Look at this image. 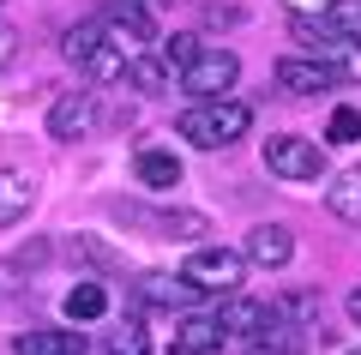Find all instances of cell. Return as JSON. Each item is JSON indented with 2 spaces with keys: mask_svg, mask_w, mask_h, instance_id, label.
Segmentation results:
<instances>
[{
  "mask_svg": "<svg viewBox=\"0 0 361 355\" xmlns=\"http://www.w3.org/2000/svg\"><path fill=\"white\" fill-rule=\"evenodd\" d=\"M13 61H18V30H13V25H0V73H6Z\"/></svg>",
  "mask_w": 361,
  "mask_h": 355,
  "instance_id": "cell-31",
  "label": "cell"
},
{
  "mask_svg": "<svg viewBox=\"0 0 361 355\" xmlns=\"http://www.w3.org/2000/svg\"><path fill=\"white\" fill-rule=\"evenodd\" d=\"M103 42L121 54V61H139V54H151L157 30H151V13H133V18H103Z\"/></svg>",
  "mask_w": 361,
  "mask_h": 355,
  "instance_id": "cell-9",
  "label": "cell"
},
{
  "mask_svg": "<svg viewBox=\"0 0 361 355\" xmlns=\"http://www.w3.org/2000/svg\"><path fill=\"white\" fill-rule=\"evenodd\" d=\"M265 169L277 181L307 187V181H325V151H319V139H301V133H271L265 139Z\"/></svg>",
  "mask_w": 361,
  "mask_h": 355,
  "instance_id": "cell-3",
  "label": "cell"
},
{
  "mask_svg": "<svg viewBox=\"0 0 361 355\" xmlns=\"http://www.w3.org/2000/svg\"><path fill=\"white\" fill-rule=\"evenodd\" d=\"M283 6L295 18H325V13H331V0H283Z\"/></svg>",
  "mask_w": 361,
  "mask_h": 355,
  "instance_id": "cell-30",
  "label": "cell"
},
{
  "mask_svg": "<svg viewBox=\"0 0 361 355\" xmlns=\"http://www.w3.org/2000/svg\"><path fill=\"white\" fill-rule=\"evenodd\" d=\"M139 301L145 307H187L193 289L180 283V271H145V277H139Z\"/></svg>",
  "mask_w": 361,
  "mask_h": 355,
  "instance_id": "cell-14",
  "label": "cell"
},
{
  "mask_svg": "<svg viewBox=\"0 0 361 355\" xmlns=\"http://www.w3.org/2000/svg\"><path fill=\"white\" fill-rule=\"evenodd\" d=\"M13 355H85V337L61 331V325H37V331H18L13 337Z\"/></svg>",
  "mask_w": 361,
  "mask_h": 355,
  "instance_id": "cell-13",
  "label": "cell"
},
{
  "mask_svg": "<svg viewBox=\"0 0 361 355\" xmlns=\"http://www.w3.org/2000/svg\"><path fill=\"white\" fill-rule=\"evenodd\" d=\"M325 139H331V145H361V109L337 102V109H331V121H325Z\"/></svg>",
  "mask_w": 361,
  "mask_h": 355,
  "instance_id": "cell-24",
  "label": "cell"
},
{
  "mask_svg": "<svg viewBox=\"0 0 361 355\" xmlns=\"http://www.w3.org/2000/svg\"><path fill=\"white\" fill-rule=\"evenodd\" d=\"M127 223H151V229H163V241H205L211 235V217L205 211H157V217H145L139 205H115Z\"/></svg>",
  "mask_w": 361,
  "mask_h": 355,
  "instance_id": "cell-7",
  "label": "cell"
},
{
  "mask_svg": "<svg viewBox=\"0 0 361 355\" xmlns=\"http://www.w3.org/2000/svg\"><path fill=\"white\" fill-rule=\"evenodd\" d=\"M85 73L97 78V85H115V78H127V61H121V54L109 49V42H97V54L85 61Z\"/></svg>",
  "mask_w": 361,
  "mask_h": 355,
  "instance_id": "cell-26",
  "label": "cell"
},
{
  "mask_svg": "<svg viewBox=\"0 0 361 355\" xmlns=\"http://www.w3.org/2000/svg\"><path fill=\"white\" fill-rule=\"evenodd\" d=\"M313 313H319V295L313 289H289L283 301H277V319H289V325H301V331H307Z\"/></svg>",
  "mask_w": 361,
  "mask_h": 355,
  "instance_id": "cell-25",
  "label": "cell"
},
{
  "mask_svg": "<svg viewBox=\"0 0 361 355\" xmlns=\"http://www.w3.org/2000/svg\"><path fill=\"white\" fill-rule=\"evenodd\" d=\"M289 37L307 49V61H325V54L337 61V49H343V42L331 37V25H325V18H295V25H289Z\"/></svg>",
  "mask_w": 361,
  "mask_h": 355,
  "instance_id": "cell-16",
  "label": "cell"
},
{
  "mask_svg": "<svg viewBox=\"0 0 361 355\" xmlns=\"http://www.w3.org/2000/svg\"><path fill=\"white\" fill-rule=\"evenodd\" d=\"M97 42H103V18H85V25H73V30L61 37V54H66V61H78V66H85L90 54H97Z\"/></svg>",
  "mask_w": 361,
  "mask_h": 355,
  "instance_id": "cell-21",
  "label": "cell"
},
{
  "mask_svg": "<svg viewBox=\"0 0 361 355\" xmlns=\"http://www.w3.org/2000/svg\"><path fill=\"white\" fill-rule=\"evenodd\" d=\"M271 319H277V307L247 301V295H229V301L217 307V331H223V337H241V343H247V337H259Z\"/></svg>",
  "mask_w": 361,
  "mask_h": 355,
  "instance_id": "cell-10",
  "label": "cell"
},
{
  "mask_svg": "<svg viewBox=\"0 0 361 355\" xmlns=\"http://www.w3.org/2000/svg\"><path fill=\"white\" fill-rule=\"evenodd\" d=\"M337 42H361V0H331V13H325Z\"/></svg>",
  "mask_w": 361,
  "mask_h": 355,
  "instance_id": "cell-22",
  "label": "cell"
},
{
  "mask_svg": "<svg viewBox=\"0 0 361 355\" xmlns=\"http://www.w3.org/2000/svg\"><path fill=\"white\" fill-rule=\"evenodd\" d=\"M37 211V175L30 169H0V229L25 223Z\"/></svg>",
  "mask_w": 361,
  "mask_h": 355,
  "instance_id": "cell-11",
  "label": "cell"
},
{
  "mask_svg": "<svg viewBox=\"0 0 361 355\" xmlns=\"http://www.w3.org/2000/svg\"><path fill=\"white\" fill-rule=\"evenodd\" d=\"M175 349H187V355H211V349H223V331H217V319H180V331H175Z\"/></svg>",
  "mask_w": 361,
  "mask_h": 355,
  "instance_id": "cell-17",
  "label": "cell"
},
{
  "mask_svg": "<svg viewBox=\"0 0 361 355\" xmlns=\"http://www.w3.org/2000/svg\"><path fill=\"white\" fill-rule=\"evenodd\" d=\"M133 175H139V187L169 193V187H180V157L163 151V145H145V151L133 157Z\"/></svg>",
  "mask_w": 361,
  "mask_h": 355,
  "instance_id": "cell-12",
  "label": "cell"
},
{
  "mask_svg": "<svg viewBox=\"0 0 361 355\" xmlns=\"http://www.w3.org/2000/svg\"><path fill=\"white\" fill-rule=\"evenodd\" d=\"M157 6H187V0H157Z\"/></svg>",
  "mask_w": 361,
  "mask_h": 355,
  "instance_id": "cell-34",
  "label": "cell"
},
{
  "mask_svg": "<svg viewBox=\"0 0 361 355\" xmlns=\"http://www.w3.org/2000/svg\"><path fill=\"white\" fill-rule=\"evenodd\" d=\"M247 127H253V109H247L241 97L193 102V109H180V121H175V133L187 145H199V151H223V145L247 139Z\"/></svg>",
  "mask_w": 361,
  "mask_h": 355,
  "instance_id": "cell-1",
  "label": "cell"
},
{
  "mask_svg": "<svg viewBox=\"0 0 361 355\" xmlns=\"http://www.w3.org/2000/svg\"><path fill=\"white\" fill-rule=\"evenodd\" d=\"M241 277H247V259L229 253V247H193L187 265H180V283L193 295H241Z\"/></svg>",
  "mask_w": 361,
  "mask_h": 355,
  "instance_id": "cell-2",
  "label": "cell"
},
{
  "mask_svg": "<svg viewBox=\"0 0 361 355\" xmlns=\"http://www.w3.org/2000/svg\"><path fill=\"white\" fill-rule=\"evenodd\" d=\"M145 13V0H103V18H133Z\"/></svg>",
  "mask_w": 361,
  "mask_h": 355,
  "instance_id": "cell-32",
  "label": "cell"
},
{
  "mask_svg": "<svg viewBox=\"0 0 361 355\" xmlns=\"http://www.w3.org/2000/svg\"><path fill=\"white\" fill-rule=\"evenodd\" d=\"M331 73H343L349 85H361V42H343V49H337V66Z\"/></svg>",
  "mask_w": 361,
  "mask_h": 355,
  "instance_id": "cell-29",
  "label": "cell"
},
{
  "mask_svg": "<svg viewBox=\"0 0 361 355\" xmlns=\"http://www.w3.org/2000/svg\"><path fill=\"white\" fill-rule=\"evenodd\" d=\"M199 49H205V42H199L193 30H175V37H163V66H169V73H180V66L199 61Z\"/></svg>",
  "mask_w": 361,
  "mask_h": 355,
  "instance_id": "cell-23",
  "label": "cell"
},
{
  "mask_svg": "<svg viewBox=\"0 0 361 355\" xmlns=\"http://www.w3.org/2000/svg\"><path fill=\"white\" fill-rule=\"evenodd\" d=\"M73 253H78V259H90V265H103V271H121V253H115V247H103V241H90V235H78Z\"/></svg>",
  "mask_w": 361,
  "mask_h": 355,
  "instance_id": "cell-27",
  "label": "cell"
},
{
  "mask_svg": "<svg viewBox=\"0 0 361 355\" xmlns=\"http://www.w3.org/2000/svg\"><path fill=\"white\" fill-rule=\"evenodd\" d=\"M301 325H289V319H271L259 337H247V355H301Z\"/></svg>",
  "mask_w": 361,
  "mask_h": 355,
  "instance_id": "cell-15",
  "label": "cell"
},
{
  "mask_svg": "<svg viewBox=\"0 0 361 355\" xmlns=\"http://www.w3.org/2000/svg\"><path fill=\"white\" fill-rule=\"evenodd\" d=\"M90 127H97V90H61V97L49 102V139L73 145V139H85Z\"/></svg>",
  "mask_w": 361,
  "mask_h": 355,
  "instance_id": "cell-5",
  "label": "cell"
},
{
  "mask_svg": "<svg viewBox=\"0 0 361 355\" xmlns=\"http://www.w3.org/2000/svg\"><path fill=\"white\" fill-rule=\"evenodd\" d=\"M241 259L247 265H265V271H283L289 259H295V235H289L283 223H259V229H247Z\"/></svg>",
  "mask_w": 361,
  "mask_h": 355,
  "instance_id": "cell-6",
  "label": "cell"
},
{
  "mask_svg": "<svg viewBox=\"0 0 361 355\" xmlns=\"http://www.w3.org/2000/svg\"><path fill=\"white\" fill-rule=\"evenodd\" d=\"M235 78H241L235 49H199L193 66H180V90H187L193 102H217V97H229Z\"/></svg>",
  "mask_w": 361,
  "mask_h": 355,
  "instance_id": "cell-4",
  "label": "cell"
},
{
  "mask_svg": "<svg viewBox=\"0 0 361 355\" xmlns=\"http://www.w3.org/2000/svg\"><path fill=\"white\" fill-rule=\"evenodd\" d=\"M349 355H361V349H349Z\"/></svg>",
  "mask_w": 361,
  "mask_h": 355,
  "instance_id": "cell-35",
  "label": "cell"
},
{
  "mask_svg": "<svg viewBox=\"0 0 361 355\" xmlns=\"http://www.w3.org/2000/svg\"><path fill=\"white\" fill-rule=\"evenodd\" d=\"M343 307H349V319H355V325H361V283H355V289H349V301H343Z\"/></svg>",
  "mask_w": 361,
  "mask_h": 355,
  "instance_id": "cell-33",
  "label": "cell"
},
{
  "mask_svg": "<svg viewBox=\"0 0 361 355\" xmlns=\"http://www.w3.org/2000/svg\"><path fill=\"white\" fill-rule=\"evenodd\" d=\"M325 205H331L343 223H361V175H337L325 187Z\"/></svg>",
  "mask_w": 361,
  "mask_h": 355,
  "instance_id": "cell-20",
  "label": "cell"
},
{
  "mask_svg": "<svg viewBox=\"0 0 361 355\" xmlns=\"http://www.w3.org/2000/svg\"><path fill=\"white\" fill-rule=\"evenodd\" d=\"M109 313V289L103 283H78L73 295H66V319H78V325H90V319Z\"/></svg>",
  "mask_w": 361,
  "mask_h": 355,
  "instance_id": "cell-18",
  "label": "cell"
},
{
  "mask_svg": "<svg viewBox=\"0 0 361 355\" xmlns=\"http://www.w3.org/2000/svg\"><path fill=\"white\" fill-rule=\"evenodd\" d=\"M277 85L289 90V97H319V90L337 85L331 61H307V54H289V61H277Z\"/></svg>",
  "mask_w": 361,
  "mask_h": 355,
  "instance_id": "cell-8",
  "label": "cell"
},
{
  "mask_svg": "<svg viewBox=\"0 0 361 355\" xmlns=\"http://www.w3.org/2000/svg\"><path fill=\"white\" fill-rule=\"evenodd\" d=\"M115 355H145V325L139 319H127V325L115 331Z\"/></svg>",
  "mask_w": 361,
  "mask_h": 355,
  "instance_id": "cell-28",
  "label": "cell"
},
{
  "mask_svg": "<svg viewBox=\"0 0 361 355\" xmlns=\"http://www.w3.org/2000/svg\"><path fill=\"white\" fill-rule=\"evenodd\" d=\"M127 78H133V85L145 90V97H163V90L175 85V73L163 66V54H139V61L127 66Z\"/></svg>",
  "mask_w": 361,
  "mask_h": 355,
  "instance_id": "cell-19",
  "label": "cell"
}]
</instances>
